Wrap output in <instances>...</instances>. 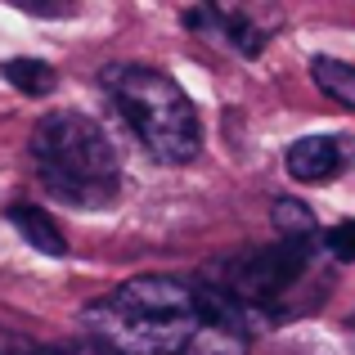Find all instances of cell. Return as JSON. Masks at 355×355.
Segmentation results:
<instances>
[{"mask_svg": "<svg viewBox=\"0 0 355 355\" xmlns=\"http://www.w3.org/2000/svg\"><path fill=\"white\" fill-rule=\"evenodd\" d=\"M104 95L117 104L121 121L135 130L144 153L162 166H184L202 148V121L193 99L166 77L162 68L148 63H113L99 77Z\"/></svg>", "mask_w": 355, "mask_h": 355, "instance_id": "4", "label": "cell"}, {"mask_svg": "<svg viewBox=\"0 0 355 355\" xmlns=\"http://www.w3.org/2000/svg\"><path fill=\"white\" fill-rule=\"evenodd\" d=\"M279 23V18H275ZM275 23H261V14L252 9H220V5H198V9H184V27L202 32L207 41H225L230 50H239L243 59H257L270 41V27Z\"/></svg>", "mask_w": 355, "mask_h": 355, "instance_id": "5", "label": "cell"}, {"mask_svg": "<svg viewBox=\"0 0 355 355\" xmlns=\"http://www.w3.org/2000/svg\"><path fill=\"white\" fill-rule=\"evenodd\" d=\"M275 225L284 239H320V230H315V216L306 202H293V198H279L275 202Z\"/></svg>", "mask_w": 355, "mask_h": 355, "instance_id": "10", "label": "cell"}, {"mask_svg": "<svg viewBox=\"0 0 355 355\" xmlns=\"http://www.w3.org/2000/svg\"><path fill=\"white\" fill-rule=\"evenodd\" d=\"M32 162L59 202L81 211L113 207L121 193V157L108 130L86 113H50L32 130Z\"/></svg>", "mask_w": 355, "mask_h": 355, "instance_id": "3", "label": "cell"}, {"mask_svg": "<svg viewBox=\"0 0 355 355\" xmlns=\"http://www.w3.org/2000/svg\"><path fill=\"white\" fill-rule=\"evenodd\" d=\"M36 355H121V351L104 347L95 338H72V342H54V347H36Z\"/></svg>", "mask_w": 355, "mask_h": 355, "instance_id": "12", "label": "cell"}, {"mask_svg": "<svg viewBox=\"0 0 355 355\" xmlns=\"http://www.w3.org/2000/svg\"><path fill=\"white\" fill-rule=\"evenodd\" d=\"M329 252L320 239H279L270 248H248L207 270L211 288L248 315L257 329L284 324L288 315H306L329 293Z\"/></svg>", "mask_w": 355, "mask_h": 355, "instance_id": "2", "label": "cell"}, {"mask_svg": "<svg viewBox=\"0 0 355 355\" xmlns=\"http://www.w3.org/2000/svg\"><path fill=\"white\" fill-rule=\"evenodd\" d=\"M90 338L121 355H248L257 324L211 284L144 275L86 306Z\"/></svg>", "mask_w": 355, "mask_h": 355, "instance_id": "1", "label": "cell"}, {"mask_svg": "<svg viewBox=\"0 0 355 355\" xmlns=\"http://www.w3.org/2000/svg\"><path fill=\"white\" fill-rule=\"evenodd\" d=\"M311 72H315V86L324 90L329 99H338L342 108H355V63H342V59H311Z\"/></svg>", "mask_w": 355, "mask_h": 355, "instance_id": "8", "label": "cell"}, {"mask_svg": "<svg viewBox=\"0 0 355 355\" xmlns=\"http://www.w3.org/2000/svg\"><path fill=\"white\" fill-rule=\"evenodd\" d=\"M0 72H5V81H9L14 90H23V95H32V99L50 95V90L59 86L54 68H50V63H41V59H9Z\"/></svg>", "mask_w": 355, "mask_h": 355, "instance_id": "9", "label": "cell"}, {"mask_svg": "<svg viewBox=\"0 0 355 355\" xmlns=\"http://www.w3.org/2000/svg\"><path fill=\"white\" fill-rule=\"evenodd\" d=\"M324 252L333 261H355V220H342V225L324 230Z\"/></svg>", "mask_w": 355, "mask_h": 355, "instance_id": "11", "label": "cell"}, {"mask_svg": "<svg viewBox=\"0 0 355 355\" xmlns=\"http://www.w3.org/2000/svg\"><path fill=\"white\" fill-rule=\"evenodd\" d=\"M5 216H9V225L32 243L36 252H45V257H68V239L54 230V220L45 216L41 207H32V202H14Z\"/></svg>", "mask_w": 355, "mask_h": 355, "instance_id": "7", "label": "cell"}, {"mask_svg": "<svg viewBox=\"0 0 355 355\" xmlns=\"http://www.w3.org/2000/svg\"><path fill=\"white\" fill-rule=\"evenodd\" d=\"M288 175L306 184H329L333 175H342L355 162V139L347 135H306L288 148Z\"/></svg>", "mask_w": 355, "mask_h": 355, "instance_id": "6", "label": "cell"}, {"mask_svg": "<svg viewBox=\"0 0 355 355\" xmlns=\"http://www.w3.org/2000/svg\"><path fill=\"white\" fill-rule=\"evenodd\" d=\"M0 355H36V347L14 329H0Z\"/></svg>", "mask_w": 355, "mask_h": 355, "instance_id": "13", "label": "cell"}]
</instances>
